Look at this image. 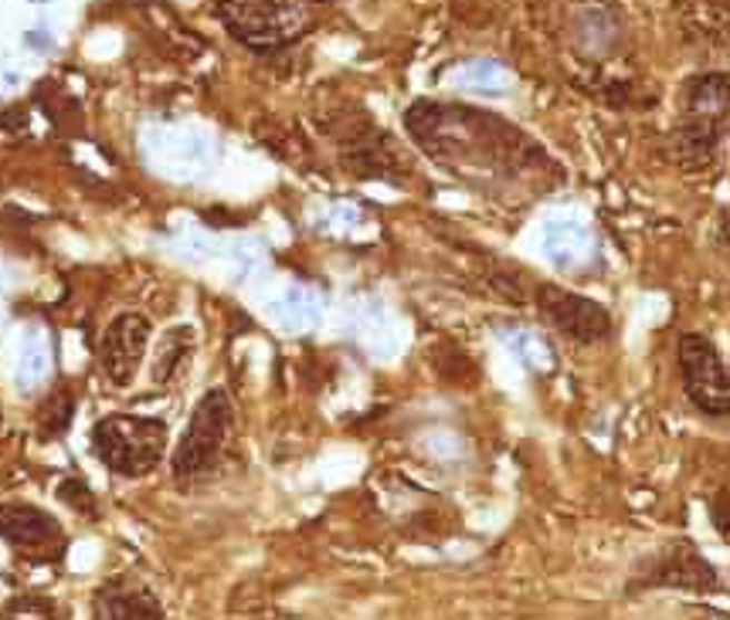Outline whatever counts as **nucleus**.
<instances>
[{
  "mask_svg": "<svg viewBox=\"0 0 730 620\" xmlns=\"http://www.w3.org/2000/svg\"><path fill=\"white\" fill-rule=\"evenodd\" d=\"M215 8L228 34L251 51H276L303 28L299 11L286 0H215Z\"/></svg>",
  "mask_w": 730,
  "mask_h": 620,
  "instance_id": "nucleus-4",
  "label": "nucleus"
},
{
  "mask_svg": "<svg viewBox=\"0 0 730 620\" xmlns=\"http://www.w3.org/2000/svg\"><path fill=\"white\" fill-rule=\"evenodd\" d=\"M727 96H730V82H727L723 72L697 76V79H690L687 89H683L687 116H693V119H710V122H727Z\"/></svg>",
  "mask_w": 730,
  "mask_h": 620,
  "instance_id": "nucleus-12",
  "label": "nucleus"
},
{
  "mask_svg": "<svg viewBox=\"0 0 730 620\" xmlns=\"http://www.w3.org/2000/svg\"><path fill=\"white\" fill-rule=\"evenodd\" d=\"M231 400L221 387L208 390L201 400H197L194 413H190V424L174 451V474L177 478H197L215 468L218 454L228 444L231 434Z\"/></svg>",
  "mask_w": 730,
  "mask_h": 620,
  "instance_id": "nucleus-3",
  "label": "nucleus"
},
{
  "mask_svg": "<svg viewBox=\"0 0 730 620\" xmlns=\"http://www.w3.org/2000/svg\"><path fill=\"white\" fill-rule=\"evenodd\" d=\"M45 377H48V350H45V342H31V347H24V357H21L18 387H21V390H31V387H38Z\"/></svg>",
  "mask_w": 730,
  "mask_h": 620,
  "instance_id": "nucleus-17",
  "label": "nucleus"
},
{
  "mask_svg": "<svg viewBox=\"0 0 730 620\" xmlns=\"http://www.w3.org/2000/svg\"><path fill=\"white\" fill-rule=\"evenodd\" d=\"M96 617L109 620H160L164 607L160 600L140 583V580H112L106 583L92 600Z\"/></svg>",
  "mask_w": 730,
  "mask_h": 620,
  "instance_id": "nucleus-9",
  "label": "nucleus"
},
{
  "mask_svg": "<svg viewBox=\"0 0 730 620\" xmlns=\"http://www.w3.org/2000/svg\"><path fill=\"white\" fill-rule=\"evenodd\" d=\"M652 587L710 590V587H717V573L710 570V563L700 560V553L690 542H680L659 560V570L652 573Z\"/></svg>",
  "mask_w": 730,
  "mask_h": 620,
  "instance_id": "nucleus-11",
  "label": "nucleus"
},
{
  "mask_svg": "<svg viewBox=\"0 0 730 620\" xmlns=\"http://www.w3.org/2000/svg\"><path fill=\"white\" fill-rule=\"evenodd\" d=\"M727 489H720V496L710 502V516H713V529L720 532V536H727Z\"/></svg>",
  "mask_w": 730,
  "mask_h": 620,
  "instance_id": "nucleus-19",
  "label": "nucleus"
},
{
  "mask_svg": "<svg viewBox=\"0 0 730 620\" xmlns=\"http://www.w3.org/2000/svg\"><path fill=\"white\" fill-rule=\"evenodd\" d=\"M537 309L541 316L578 347L602 342L612 332V316L605 306L591 302L578 292H568L561 286H537Z\"/></svg>",
  "mask_w": 730,
  "mask_h": 620,
  "instance_id": "nucleus-6",
  "label": "nucleus"
},
{
  "mask_svg": "<svg viewBox=\"0 0 730 620\" xmlns=\"http://www.w3.org/2000/svg\"><path fill=\"white\" fill-rule=\"evenodd\" d=\"M24 48H31V51H48V48H51V34H48V31H28V34H24Z\"/></svg>",
  "mask_w": 730,
  "mask_h": 620,
  "instance_id": "nucleus-20",
  "label": "nucleus"
},
{
  "mask_svg": "<svg viewBox=\"0 0 730 620\" xmlns=\"http://www.w3.org/2000/svg\"><path fill=\"white\" fill-rule=\"evenodd\" d=\"M58 532L61 529H58L55 516H48L38 506H24V502L0 506V536L21 549H41V546L55 542Z\"/></svg>",
  "mask_w": 730,
  "mask_h": 620,
  "instance_id": "nucleus-10",
  "label": "nucleus"
},
{
  "mask_svg": "<svg viewBox=\"0 0 730 620\" xmlns=\"http://www.w3.org/2000/svg\"><path fill=\"white\" fill-rule=\"evenodd\" d=\"M96 458L122 478H140L154 471L167 448V424L140 413H109L92 428Z\"/></svg>",
  "mask_w": 730,
  "mask_h": 620,
  "instance_id": "nucleus-2",
  "label": "nucleus"
},
{
  "mask_svg": "<svg viewBox=\"0 0 730 620\" xmlns=\"http://www.w3.org/2000/svg\"><path fill=\"white\" fill-rule=\"evenodd\" d=\"M309 4H326V0H309Z\"/></svg>",
  "mask_w": 730,
  "mask_h": 620,
  "instance_id": "nucleus-22",
  "label": "nucleus"
},
{
  "mask_svg": "<svg viewBox=\"0 0 730 620\" xmlns=\"http://www.w3.org/2000/svg\"><path fill=\"white\" fill-rule=\"evenodd\" d=\"M187 336H190V329H174V332H167L164 347H160V357H157V370H154V380H157V383H167V380L180 370V363H184V357H187Z\"/></svg>",
  "mask_w": 730,
  "mask_h": 620,
  "instance_id": "nucleus-16",
  "label": "nucleus"
},
{
  "mask_svg": "<svg viewBox=\"0 0 730 620\" xmlns=\"http://www.w3.org/2000/svg\"><path fill=\"white\" fill-rule=\"evenodd\" d=\"M415 143L438 163L455 170H483L493 177H516L544 157L506 119L458 102L418 99L405 112Z\"/></svg>",
  "mask_w": 730,
  "mask_h": 620,
  "instance_id": "nucleus-1",
  "label": "nucleus"
},
{
  "mask_svg": "<svg viewBox=\"0 0 730 620\" xmlns=\"http://www.w3.org/2000/svg\"><path fill=\"white\" fill-rule=\"evenodd\" d=\"M541 248L548 254V261L561 271H581L588 268L594 258H599V234H594L588 224L571 221V218H554L544 224V238Z\"/></svg>",
  "mask_w": 730,
  "mask_h": 620,
  "instance_id": "nucleus-8",
  "label": "nucleus"
},
{
  "mask_svg": "<svg viewBox=\"0 0 730 620\" xmlns=\"http://www.w3.org/2000/svg\"><path fill=\"white\" fill-rule=\"evenodd\" d=\"M72 413H76V403H72V397H58V407L51 403V410H48V413H41V421H45V434H65V431H69V424H72Z\"/></svg>",
  "mask_w": 730,
  "mask_h": 620,
  "instance_id": "nucleus-18",
  "label": "nucleus"
},
{
  "mask_svg": "<svg viewBox=\"0 0 730 620\" xmlns=\"http://www.w3.org/2000/svg\"><path fill=\"white\" fill-rule=\"evenodd\" d=\"M506 347L513 350V357L534 373H551L558 367V357L551 350V342L530 329H513L506 332Z\"/></svg>",
  "mask_w": 730,
  "mask_h": 620,
  "instance_id": "nucleus-14",
  "label": "nucleus"
},
{
  "mask_svg": "<svg viewBox=\"0 0 730 620\" xmlns=\"http://www.w3.org/2000/svg\"><path fill=\"white\" fill-rule=\"evenodd\" d=\"M680 370H683V387L693 407L707 418H727L730 413V383H727V367L713 342L700 332L680 336Z\"/></svg>",
  "mask_w": 730,
  "mask_h": 620,
  "instance_id": "nucleus-5",
  "label": "nucleus"
},
{
  "mask_svg": "<svg viewBox=\"0 0 730 620\" xmlns=\"http://www.w3.org/2000/svg\"><path fill=\"white\" fill-rule=\"evenodd\" d=\"M28 4H51V0H28Z\"/></svg>",
  "mask_w": 730,
  "mask_h": 620,
  "instance_id": "nucleus-21",
  "label": "nucleus"
},
{
  "mask_svg": "<svg viewBox=\"0 0 730 620\" xmlns=\"http://www.w3.org/2000/svg\"><path fill=\"white\" fill-rule=\"evenodd\" d=\"M316 316H319V299L309 289H303V286H293L276 302V319L283 326H289V329H306V326L316 322Z\"/></svg>",
  "mask_w": 730,
  "mask_h": 620,
  "instance_id": "nucleus-15",
  "label": "nucleus"
},
{
  "mask_svg": "<svg viewBox=\"0 0 730 620\" xmlns=\"http://www.w3.org/2000/svg\"><path fill=\"white\" fill-rule=\"evenodd\" d=\"M452 82L470 89V92H483L493 99H503L516 82L510 76V68L496 58H473L466 64H458V72H452Z\"/></svg>",
  "mask_w": 730,
  "mask_h": 620,
  "instance_id": "nucleus-13",
  "label": "nucleus"
},
{
  "mask_svg": "<svg viewBox=\"0 0 730 620\" xmlns=\"http://www.w3.org/2000/svg\"><path fill=\"white\" fill-rule=\"evenodd\" d=\"M150 319L140 312H122L109 322V329L102 332L99 342V367L106 373L109 383L116 387H129L132 377H137L147 347H150Z\"/></svg>",
  "mask_w": 730,
  "mask_h": 620,
  "instance_id": "nucleus-7",
  "label": "nucleus"
}]
</instances>
